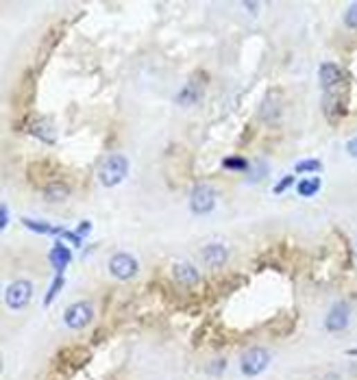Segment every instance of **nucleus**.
<instances>
[{"mask_svg": "<svg viewBox=\"0 0 357 380\" xmlns=\"http://www.w3.org/2000/svg\"><path fill=\"white\" fill-rule=\"evenodd\" d=\"M127 172H129L127 156H122V154H110L101 163V168H98V181L105 187H116V185H120L124 179H127Z\"/></svg>", "mask_w": 357, "mask_h": 380, "instance_id": "nucleus-1", "label": "nucleus"}, {"mask_svg": "<svg viewBox=\"0 0 357 380\" xmlns=\"http://www.w3.org/2000/svg\"><path fill=\"white\" fill-rule=\"evenodd\" d=\"M270 365V354L263 347H248V350L240 356V372L246 378H255L263 374Z\"/></svg>", "mask_w": 357, "mask_h": 380, "instance_id": "nucleus-2", "label": "nucleus"}, {"mask_svg": "<svg viewBox=\"0 0 357 380\" xmlns=\"http://www.w3.org/2000/svg\"><path fill=\"white\" fill-rule=\"evenodd\" d=\"M318 78H320V87L324 93H336V91H342L347 89V76L345 70L336 66V63H322L320 70H318Z\"/></svg>", "mask_w": 357, "mask_h": 380, "instance_id": "nucleus-3", "label": "nucleus"}, {"mask_svg": "<svg viewBox=\"0 0 357 380\" xmlns=\"http://www.w3.org/2000/svg\"><path fill=\"white\" fill-rule=\"evenodd\" d=\"M31 298H33V282L31 280H15L5 291V302L11 311H22Z\"/></svg>", "mask_w": 357, "mask_h": 380, "instance_id": "nucleus-4", "label": "nucleus"}, {"mask_svg": "<svg viewBox=\"0 0 357 380\" xmlns=\"http://www.w3.org/2000/svg\"><path fill=\"white\" fill-rule=\"evenodd\" d=\"M92 318H94V307H92L89 302H74L64 313V322L72 330L85 328L92 322Z\"/></svg>", "mask_w": 357, "mask_h": 380, "instance_id": "nucleus-5", "label": "nucleus"}, {"mask_svg": "<svg viewBox=\"0 0 357 380\" xmlns=\"http://www.w3.org/2000/svg\"><path fill=\"white\" fill-rule=\"evenodd\" d=\"M190 207L194 213H211L216 207V189L211 185H196L190 194Z\"/></svg>", "mask_w": 357, "mask_h": 380, "instance_id": "nucleus-6", "label": "nucleus"}, {"mask_svg": "<svg viewBox=\"0 0 357 380\" xmlns=\"http://www.w3.org/2000/svg\"><path fill=\"white\" fill-rule=\"evenodd\" d=\"M110 272L118 280H131L139 272V265H137L135 257L127 255V252H118V255H114L110 261Z\"/></svg>", "mask_w": 357, "mask_h": 380, "instance_id": "nucleus-7", "label": "nucleus"}, {"mask_svg": "<svg viewBox=\"0 0 357 380\" xmlns=\"http://www.w3.org/2000/svg\"><path fill=\"white\" fill-rule=\"evenodd\" d=\"M322 111L329 118V122L342 120L347 114V89L336 91V93H324L322 98Z\"/></svg>", "mask_w": 357, "mask_h": 380, "instance_id": "nucleus-8", "label": "nucleus"}, {"mask_svg": "<svg viewBox=\"0 0 357 380\" xmlns=\"http://www.w3.org/2000/svg\"><path fill=\"white\" fill-rule=\"evenodd\" d=\"M349 320H351L349 305L347 302H336L331 307V311L327 313V318H324V328H327L329 332H342L349 326Z\"/></svg>", "mask_w": 357, "mask_h": 380, "instance_id": "nucleus-9", "label": "nucleus"}, {"mask_svg": "<svg viewBox=\"0 0 357 380\" xmlns=\"http://www.w3.org/2000/svg\"><path fill=\"white\" fill-rule=\"evenodd\" d=\"M200 259L207 267L216 270V267H223L229 259V252L223 244H207L203 250H200Z\"/></svg>", "mask_w": 357, "mask_h": 380, "instance_id": "nucleus-10", "label": "nucleus"}, {"mask_svg": "<svg viewBox=\"0 0 357 380\" xmlns=\"http://www.w3.org/2000/svg\"><path fill=\"white\" fill-rule=\"evenodd\" d=\"M26 131L33 137L46 141V144H53V141H55V129H53V124L46 118H33L26 124Z\"/></svg>", "mask_w": 357, "mask_h": 380, "instance_id": "nucleus-11", "label": "nucleus"}, {"mask_svg": "<svg viewBox=\"0 0 357 380\" xmlns=\"http://www.w3.org/2000/svg\"><path fill=\"white\" fill-rule=\"evenodd\" d=\"M200 98H203V85H198V83H188V85H183V89L177 93V102L183 105V107H192L196 105Z\"/></svg>", "mask_w": 357, "mask_h": 380, "instance_id": "nucleus-12", "label": "nucleus"}, {"mask_svg": "<svg viewBox=\"0 0 357 380\" xmlns=\"http://www.w3.org/2000/svg\"><path fill=\"white\" fill-rule=\"evenodd\" d=\"M173 276L179 280V282H183V284H194V282H198V270L192 265V263H177L175 267H173Z\"/></svg>", "mask_w": 357, "mask_h": 380, "instance_id": "nucleus-13", "label": "nucleus"}, {"mask_svg": "<svg viewBox=\"0 0 357 380\" xmlns=\"http://www.w3.org/2000/svg\"><path fill=\"white\" fill-rule=\"evenodd\" d=\"M51 263H53V267L57 270V274L64 276L66 265L70 263V250L64 244H55V248L51 250Z\"/></svg>", "mask_w": 357, "mask_h": 380, "instance_id": "nucleus-14", "label": "nucleus"}, {"mask_svg": "<svg viewBox=\"0 0 357 380\" xmlns=\"http://www.w3.org/2000/svg\"><path fill=\"white\" fill-rule=\"evenodd\" d=\"M259 116H261L263 122H277L279 116H281V102H277L275 98L268 96L266 100H263L261 109H259Z\"/></svg>", "mask_w": 357, "mask_h": 380, "instance_id": "nucleus-15", "label": "nucleus"}, {"mask_svg": "<svg viewBox=\"0 0 357 380\" xmlns=\"http://www.w3.org/2000/svg\"><path fill=\"white\" fill-rule=\"evenodd\" d=\"M42 196H44V200H49V202H61V200H66L70 196V189L66 185L51 183V185L44 187Z\"/></svg>", "mask_w": 357, "mask_h": 380, "instance_id": "nucleus-16", "label": "nucleus"}, {"mask_svg": "<svg viewBox=\"0 0 357 380\" xmlns=\"http://www.w3.org/2000/svg\"><path fill=\"white\" fill-rule=\"evenodd\" d=\"M322 187V183H320V179L318 177H314V179H305V181H301L299 183V196H305V198H312V196H316L318 194V189Z\"/></svg>", "mask_w": 357, "mask_h": 380, "instance_id": "nucleus-17", "label": "nucleus"}, {"mask_svg": "<svg viewBox=\"0 0 357 380\" xmlns=\"http://www.w3.org/2000/svg\"><path fill=\"white\" fill-rule=\"evenodd\" d=\"M24 224L31 228V230H37V233H46V235H64L66 230H61L57 226H51V224H42V221H33V219H24Z\"/></svg>", "mask_w": 357, "mask_h": 380, "instance_id": "nucleus-18", "label": "nucleus"}, {"mask_svg": "<svg viewBox=\"0 0 357 380\" xmlns=\"http://www.w3.org/2000/svg\"><path fill=\"white\" fill-rule=\"evenodd\" d=\"M268 174V165H266V161H257L255 163V168H253V174H248V183H259L263 177Z\"/></svg>", "mask_w": 357, "mask_h": 380, "instance_id": "nucleus-19", "label": "nucleus"}, {"mask_svg": "<svg viewBox=\"0 0 357 380\" xmlns=\"http://www.w3.org/2000/svg\"><path fill=\"white\" fill-rule=\"evenodd\" d=\"M223 165L227 170H238V172H246L248 170V161L246 159H240V156H229V159L223 161Z\"/></svg>", "mask_w": 357, "mask_h": 380, "instance_id": "nucleus-20", "label": "nucleus"}, {"mask_svg": "<svg viewBox=\"0 0 357 380\" xmlns=\"http://www.w3.org/2000/svg\"><path fill=\"white\" fill-rule=\"evenodd\" d=\"M345 24L351 30H357V3H351L345 11Z\"/></svg>", "mask_w": 357, "mask_h": 380, "instance_id": "nucleus-21", "label": "nucleus"}, {"mask_svg": "<svg viewBox=\"0 0 357 380\" xmlns=\"http://www.w3.org/2000/svg\"><path fill=\"white\" fill-rule=\"evenodd\" d=\"M294 170H297V172H320L322 163L316 161V159H307V161H299Z\"/></svg>", "mask_w": 357, "mask_h": 380, "instance_id": "nucleus-22", "label": "nucleus"}, {"mask_svg": "<svg viewBox=\"0 0 357 380\" xmlns=\"http://www.w3.org/2000/svg\"><path fill=\"white\" fill-rule=\"evenodd\" d=\"M61 287H64V276H59V274H57V276H55V282H53V287H51V291H49V296H46V305H51V302H53Z\"/></svg>", "mask_w": 357, "mask_h": 380, "instance_id": "nucleus-23", "label": "nucleus"}, {"mask_svg": "<svg viewBox=\"0 0 357 380\" xmlns=\"http://www.w3.org/2000/svg\"><path fill=\"white\" fill-rule=\"evenodd\" d=\"M292 183H294V177H292V174H290V177H284L281 181L277 183V187H275V194H284V192H286V189H288Z\"/></svg>", "mask_w": 357, "mask_h": 380, "instance_id": "nucleus-24", "label": "nucleus"}, {"mask_svg": "<svg viewBox=\"0 0 357 380\" xmlns=\"http://www.w3.org/2000/svg\"><path fill=\"white\" fill-rule=\"evenodd\" d=\"M347 150H349L351 156H357V137L349 141V144H347Z\"/></svg>", "mask_w": 357, "mask_h": 380, "instance_id": "nucleus-25", "label": "nucleus"}, {"mask_svg": "<svg viewBox=\"0 0 357 380\" xmlns=\"http://www.w3.org/2000/svg\"><path fill=\"white\" fill-rule=\"evenodd\" d=\"M0 226H7V204H3V224H0Z\"/></svg>", "mask_w": 357, "mask_h": 380, "instance_id": "nucleus-26", "label": "nucleus"}]
</instances>
